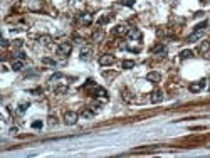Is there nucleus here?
<instances>
[{
    "instance_id": "nucleus-1",
    "label": "nucleus",
    "mask_w": 210,
    "mask_h": 158,
    "mask_svg": "<svg viewBox=\"0 0 210 158\" xmlns=\"http://www.w3.org/2000/svg\"><path fill=\"white\" fill-rule=\"evenodd\" d=\"M205 30H207V20H203L202 24H198V25L195 27V30L188 36V42H195V41H198L200 37L203 36Z\"/></svg>"
},
{
    "instance_id": "nucleus-2",
    "label": "nucleus",
    "mask_w": 210,
    "mask_h": 158,
    "mask_svg": "<svg viewBox=\"0 0 210 158\" xmlns=\"http://www.w3.org/2000/svg\"><path fill=\"white\" fill-rule=\"evenodd\" d=\"M71 51H72V44H71V42H62L57 47V54H59V56H62V57L69 56V54H71Z\"/></svg>"
},
{
    "instance_id": "nucleus-3",
    "label": "nucleus",
    "mask_w": 210,
    "mask_h": 158,
    "mask_svg": "<svg viewBox=\"0 0 210 158\" xmlns=\"http://www.w3.org/2000/svg\"><path fill=\"white\" fill-rule=\"evenodd\" d=\"M77 118H79L77 113H74V111H67V113L64 115V121H66V125H76V123H77Z\"/></svg>"
},
{
    "instance_id": "nucleus-4",
    "label": "nucleus",
    "mask_w": 210,
    "mask_h": 158,
    "mask_svg": "<svg viewBox=\"0 0 210 158\" xmlns=\"http://www.w3.org/2000/svg\"><path fill=\"white\" fill-rule=\"evenodd\" d=\"M205 84H207L205 79H200L197 83H192V84H190V91H192V93H200V91L205 88Z\"/></svg>"
},
{
    "instance_id": "nucleus-5",
    "label": "nucleus",
    "mask_w": 210,
    "mask_h": 158,
    "mask_svg": "<svg viewBox=\"0 0 210 158\" xmlns=\"http://www.w3.org/2000/svg\"><path fill=\"white\" fill-rule=\"evenodd\" d=\"M113 62H114V56H111V54H103V56L99 57L101 66H111Z\"/></svg>"
},
{
    "instance_id": "nucleus-6",
    "label": "nucleus",
    "mask_w": 210,
    "mask_h": 158,
    "mask_svg": "<svg viewBox=\"0 0 210 158\" xmlns=\"http://www.w3.org/2000/svg\"><path fill=\"white\" fill-rule=\"evenodd\" d=\"M150 101L155 103V104H156V103H161V101H163V93L160 89H155L151 93V96H150Z\"/></svg>"
},
{
    "instance_id": "nucleus-7",
    "label": "nucleus",
    "mask_w": 210,
    "mask_h": 158,
    "mask_svg": "<svg viewBox=\"0 0 210 158\" xmlns=\"http://www.w3.org/2000/svg\"><path fill=\"white\" fill-rule=\"evenodd\" d=\"M146 81H150V83H160L161 81V74L156 72V71H151V72L146 74Z\"/></svg>"
},
{
    "instance_id": "nucleus-8",
    "label": "nucleus",
    "mask_w": 210,
    "mask_h": 158,
    "mask_svg": "<svg viewBox=\"0 0 210 158\" xmlns=\"http://www.w3.org/2000/svg\"><path fill=\"white\" fill-rule=\"evenodd\" d=\"M126 37H128L130 41H136V39L141 37V32L138 30V29H130V30L126 32Z\"/></svg>"
},
{
    "instance_id": "nucleus-9",
    "label": "nucleus",
    "mask_w": 210,
    "mask_h": 158,
    "mask_svg": "<svg viewBox=\"0 0 210 158\" xmlns=\"http://www.w3.org/2000/svg\"><path fill=\"white\" fill-rule=\"evenodd\" d=\"M91 52H93V51H91V47H88V46H86V47L81 49L79 57L83 59V61H89V59H91Z\"/></svg>"
},
{
    "instance_id": "nucleus-10",
    "label": "nucleus",
    "mask_w": 210,
    "mask_h": 158,
    "mask_svg": "<svg viewBox=\"0 0 210 158\" xmlns=\"http://www.w3.org/2000/svg\"><path fill=\"white\" fill-rule=\"evenodd\" d=\"M79 22H81V24H84V25H89L91 22H93V15H91V14H88V12H86V14H81Z\"/></svg>"
},
{
    "instance_id": "nucleus-11",
    "label": "nucleus",
    "mask_w": 210,
    "mask_h": 158,
    "mask_svg": "<svg viewBox=\"0 0 210 158\" xmlns=\"http://www.w3.org/2000/svg\"><path fill=\"white\" fill-rule=\"evenodd\" d=\"M209 51H210V42L209 41H202L200 46H198V52L200 54H207Z\"/></svg>"
},
{
    "instance_id": "nucleus-12",
    "label": "nucleus",
    "mask_w": 210,
    "mask_h": 158,
    "mask_svg": "<svg viewBox=\"0 0 210 158\" xmlns=\"http://www.w3.org/2000/svg\"><path fill=\"white\" fill-rule=\"evenodd\" d=\"M153 54H156V56H165V54H167V47H165V46H156V47H153Z\"/></svg>"
},
{
    "instance_id": "nucleus-13",
    "label": "nucleus",
    "mask_w": 210,
    "mask_h": 158,
    "mask_svg": "<svg viewBox=\"0 0 210 158\" xmlns=\"http://www.w3.org/2000/svg\"><path fill=\"white\" fill-rule=\"evenodd\" d=\"M22 67H24V61H20V59H17V61L12 62V69L14 71H22Z\"/></svg>"
},
{
    "instance_id": "nucleus-14",
    "label": "nucleus",
    "mask_w": 210,
    "mask_h": 158,
    "mask_svg": "<svg viewBox=\"0 0 210 158\" xmlns=\"http://www.w3.org/2000/svg\"><path fill=\"white\" fill-rule=\"evenodd\" d=\"M180 57H182V59H190V57H193V52L188 51V49H185V51L180 52Z\"/></svg>"
},
{
    "instance_id": "nucleus-15",
    "label": "nucleus",
    "mask_w": 210,
    "mask_h": 158,
    "mask_svg": "<svg viewBox=\"0 0 210 158\" xmlns=\"http://www.w3.org/2000/svg\"><path fill=\"white\" fill-rule=\"evenodd\" d=\"M96 96H99L103 99H108V93H106L103 88H96Z\"/></svg>"
},
{
    "instance_id": "nucleus-16",
    "label": "nucleus",
    "mask_w": 210,
    "mask_h": 158,
    "mask_svg": "<svg viewBox=\"0 0 210 158\" xmlns=\"http://www.w3.org/2000/svg\"><path fill=\"white\" fill-rule=\"evenodd\" d=\"M128 30H130V29H128V27H126L125 24H121V25H118V27L114 29V32H116V34H126Z\"/></svg>"
},
{
    "instance_id": "nucleus-17",
    "label": "nucleus",
    "mask_w": 210,
    "mask_h": 158,
    "mask_svg": "<svg viewBox=\"0 0 210 158\" xmlns=\"http://www.w3.org/2000/svg\"><path fill=\"white\" fill-rule=\"evenodd\" d=\"M123 67H125V69H133V67H135V61H130V59L123 61Z\"/></svg>"
},
{
    "instance_id": "nucleus-18",
    "label": "nucleus",
    "mask_w": 210,
    "mask_h": 158,
    "mask_svg": "<svg viewBox=\"0 0 210 158\" xmlns=\"http://www.w3.org/2000/svg\"><path fill=\"white\" fill-rule=\"evenodd\" d=\"M27 108H29V103H20V104H19V113H25L27 111Z\"/></svg>"
},
{
    "instance_id": "nucleus-19",
    "label": "nucleus",
    "mask_w": 210,
    "mask_h": 158,
    "mask_svg": "<svg viewBox=\"0 0 210 158\" xmlns=\"http://www.w3.org/2000/svg\"><path fill=\"white\" fill-rule=\"evenodd\" d=\"M42 62H44V64H47V66H54V67L57 66V62H56V61H52V59H49V57L42 59Z\"/></svg>"
},
{
    "instance_id": "nucleus-20",
    "label": "nucleus",
    "mask_w": 210,
    "mask_h": 158,
    "mask_svg": "<svg viewBox=\"0 0 210 158\" xmlns=\"http://www.w3.org/2000/svg\"><path fill=\"white\" fill-rule=\"evenodd\" d=\"M56 93H57V94H62V93H67V86H57V88H56Z\"/></svg>"
},
{
    "instance_id": "nucleus-21",
    "label": "nucleus",
    "mask_w": 210,
    "mask_h": 158,
    "mask_svg": "<svg viewBox=\"0 0 210 158\" xmlns=\"http://www.w3.org/2000/svg\"><path fill=\"white\" fill-rule=\"evenodd\" d=\"M42 125H44V123L37 120V121H34V123H32V128H34V130H41V128H42Z\"/></svg>"
},
{
    "instance_id": "nucleus-22",
    "label": "nucleus",
    "mask_w": 210,
    "mask_h": 158,
    "mask_svg": "<svg viewBox=\"0 0 210 158\" xmlns=\"http://www.w3.org/2000/svg\"><path fill=\"white\" fill-rule=\"evenodd\" d=\"M15 57H17V59H20V61H24V59H25V52L19 51V52H15Z\"/></svg>"
},
{
    "instance_id": "nucleus-23",
    "label": "nucleus",
    "mask_w": 210,
    "mask_h": 158,
    "mask_svg": "<svg viewBox=\"0 0 210 158\" xmlns=\"http://www.w3.org/2000/svg\"><path fill=\"white\" fill-rule=\"evenodd\" d=\"M39 41H41L42 44H49V42H51V37H49V36H44V37H41Z\"/></svg>"
},
{
    "instance_id": "nucleus-24",
    "label": "nucleus",
    "mask_w": 210,
    "mask_h": 158,
    "mask_svg": "<svg viewBox=\"0 0 210 158\" xmlns=\"http://www.w3.org/2000/svg\"><path fill=\"white\" fill-rule=\"evenodd\" d=\"M61 78H64L62 74H61V72H56L52 78H51V81H57V79H61Z\"/></svg>"
},
{
    "instance_id": "nucleus-25",
    "label": "nucleus",
    "mask_w": 210,
    "mask_h": 158,
    "mask_svg": "<svg viewBox=\"0 0 210 158\" xmlns=\"http://www.w3.org/2000/svg\"><path fill=\"white\" fill-rule=\"evenodd\" d=\"M93 115H94L93 111H83V118H91Z\"/></svg>"
},
{
    "instance_id": "nucleus-26",
    "label": "nucleus",
    "mask_w": 210,
    "mask_h": 158,
    "mask_svg": "<svg viewBox=\"0 0 210 158\" xmlns=\"http://www.w3.org/2000/svg\"><path fill=\"white\" fill-rule=\"evenodd\" d=\"M121 4H123V5H128V7H131L133 4H135V0H123Z\"/></svg>"
},
{
    "instance_id": "nucleus-27",
    "label": "nucleus",
    "mask_w": 210,
    "mask_h": 158,
    "mask_svg": "<svg viewBox=\"0 0 210 158\" xmlns=\"http://www.w3.org/2000/svg\"><path fill=\"white\" fill-rule=\"evenodd\" d=\"M101 37H103V32H96L94 36H93V39H94V41H99Z\"/></svg>"
},
{
    "instance_id": "nucleus-28",
    "label": "nucleus",
    "mask_w": 210,
    "mask_h": 158,
    "mask_svg": "<svg viewBox=\"0 0 210 158\" xmlns=\"http://www.w3.org/2000/svg\"><path fill=\"white\" fill-rule=\"evenodd\" d=\"M2 46H4V47H7V46H9V41H7V39H4V41H2Z\"/></svg>"
},
{
    "instance_id": "nucleus-29",
    "label": "nucleus",
    "mask_w": 210,
    "mask_h": 158,
    "mask_svg": "<svg viewBox=\"0 0 210 158\" xmlns=\"http://www.w3.org/2000/svg\"><path fill=\"white\" fill-rule=\"evenodd\" d=\"M17 133V128H10V135H15Z\"/></svg>"
}]
</instances>
